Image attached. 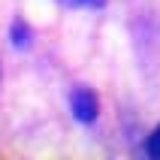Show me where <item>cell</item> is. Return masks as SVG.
<instances>
[{
    "instance_id": "3",
    "label": "cell",
    "mask_w": 160,
    "mask_h": 160,
    "mask_svg": "<svg viewBox=\"0 0 160 160\" xmlns=\"http://www.w3.org/2000/svg\"><path fill=\"white\" fill-rule=\"evenodd\" d=\"M145 154L148 157H154V160H160V124L151 130V136L145 139Z\"/></svg>"
},
{
    "instance_id": "4",
    "label": "cell",
    "mask_w": 160,
    "mask_h": 160,
    "mask_svg": "<svg viewBox=\"0 0 160 160\" xmlns=\"http://www.w3.org/2000/svg\"><path fill=\"white\" fill-rule=\"evenodd\" d=\"M63 6H72V9H103L106 0H61Z\"/></svg>"
},
{
    "instance_id": "2",
    "label": "cell",
    "mask_w": 160,
    "mask_h": 160,
    "mask_svg": "<svg viewBox=\"0 0 160 160\" xmlns=\"http://www.w3.org/2000/svg\"><path fill=\"white\" fill-rule=\"evenodd\" d=\"M9 39H12V45H15V48H27V45H30V39H33V30H30L21 18H15V21H12V27H9Z\"/></svg>"
},
{
    "instance_id": "1",
    "label": "cell",
    "mask_w": 160,
    "mask_h": 160,
    "mask_svg": "<svg viewBox=\"0 0 160 160\" xmlns=\"http://www.w3.org/2000/svg\"><path fill=\"white\" fill-rule=\"evenodd\" d=\"M70 112L76 121H82V124H94L100 115V100L97 94L91 88H72L70 94Z\"/></svg>"
}]
</instances>
